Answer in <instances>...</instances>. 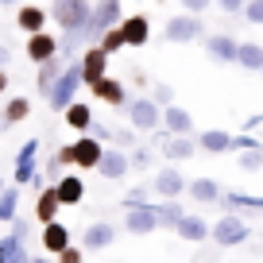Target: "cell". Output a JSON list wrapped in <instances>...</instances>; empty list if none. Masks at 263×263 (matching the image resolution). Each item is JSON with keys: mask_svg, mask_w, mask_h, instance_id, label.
<instances>
[{"mask_svg": "<svg viewBox=\"0 0 263 263\" xmlns=\"http://www.w3.org/2000/svg\"><path fill=\"white\" fill-rule=\"evenodd\" d=\"M82 82H85L82 78V62H70L62 70V78L54 82V89L47 93V105L54 108V112H70V108L78 105L74 97H78V89H82Z\"/></svg>", "mask_w": 263, "mask_h": 263, "instance_id": "cell-2", "label": "cell"}, {"mask_svg": "<svg viewBox=\"0 0 263 263\" xmlns=\"http://www.w3.org/2000/svg\"><path fill=\"white\" fill-rule=\"evenodd\" d=\"M221 12H224V16H236V12H244V4H240V0H224Z\"/></svg>", "mask_w": 263, "mask_h": 263, "instance_id": "cell-41", "label": "cell"}, {"mask_svg": "<svg viewBox=\"0 0 263 263\" xmlns=\"http://www.w3.org/2000/svg\"><path fill=\"white\" fill-rule=\"evenodd\" d=\"M35 263H50V259H47V255H39V259H35Z\"/></svg>", "mask_w": 263, "mask_h": 263, "instance_id": "cell-47", "label": "cell"}, {"mask_svg": "<svg viewBox=\"0 0 263 263\" xmlns=\"http://www.w3.org/2000/svg\"><path fill=\"white\" fill-rule=\"evenodd\" d=\"M78 62H82V78H85V85H89V89L108 78V54H105L101 47H85Z\"/></svg>", "mask_w": 263, "mask_h": 263, "instance_id": "cell-5", "label": "cell"}, {"mask_svg": "<svg viewBox=\"0 0 263 263\" xmlns=\"http://www.w3.org/2000/svg\"><path fill=\"white\" fill-rule=\"evenodd\" d=\"M244 70H259L263 74V47L259 43H240V58H236Z\"/></svg>", "mask_w": 263, "mask_h": 263, "instance_id": "cell-29", "label": "cell"}, {"mask_svg": "<svg viewBox=\"0 0 263 263\" xmlns=\"http://www.w3.org/2000/svg\"><path fill=\"white\" fill-rule=\"evenodd\" d=\"M151 190H155L159 197H166V201H178L182 190H190V182L182 178L178 166H163V171L155 174V182H151Z\"/></svg>", "mask_w": 263, "mask_h": 263, "instance_id": "cell-8", "label": "cell"}, {"mask_svg": "<svg viewBox=\"0 0 263 263\" xmlns=\"http://www.w3.org/2000/svg\"><path fill=\"white\" fill-rule=\"evenodd\" d=\"M151 101L166 112V108H174V89L171 85H155V89H151Z\"/></svg>", "mask_w": 263, "mask_h": 263, "instance_id": "cell-35", "label": "cell"}, {"mask_svg": "<svg viewBox=\"0 0 263 263\" xmlns=\"http://www.w3.org/2000/svg\"><path fill=\"white\" fill-rule=\"evenodd\" d=\"M58 209H62V201H58V190H54V186H47V190L39 194V201H35V217L43 221V229L58 221Z\"/></svg>", "mask_w": 263, "mask_h": 263, "instance_id": "cell-20", "label": "cell"}, {"mask_svg": "<svg viewBox=\"0 0 263 263\" xmlns=\"http://www.w3.org/2000/svg\"><path fill=\"white\" fill-rule=\"evenodd\" d=\"M58 50H62V43H58L50 31L31 35V39H27V58H31L35 66H47V62H54V58H58Z\"/></svg>", "mask_w": 263, "mask_h": 263, "instance_id": "cell-9", "label": "cell"}, {"mask_svg": "<svg viewBox=\"0 0 263 263\" xmlns=\"http://www.w3.org/2000/svg\"><path fill=\"white\" fill-rule=\"evenodd\" d=\"M248 240V224L240 221L236 213H224L221 221L213 224V244L217 248H236V244H244Z\"/></svg>", "mask_w": 263, "mask_h": 263, "instance_id": "cell-4", "label": "cell"}, {"mask_svg": "<svg viewBox=\"0 0 263 263\" xmlns=\"http://www.w3.org/2000/svg\"><path fill=\"white\" fill-rule=\"evenodd\" d=\"M174 232H178V236L186 240V244H205V240L213 236V229H209V224L201 221L197 213H186V217H182V224H178Z\"/></svg>", "mask_w": 263, "mask_h": 263, "instance_id": "cell-17", "label": "cell"}, {"mask_svg": "<svg viewBox=\"0 0 263 263\" xmlns=\"http://www.w3.org/2000/svg\"><path fill=\"white\" fill-rule=\"evenodd\" d=\"M221 201H224L229 209H263V197H255V194H240V190L224 194Z\"/></svg>", "mask_w": 263, "mask_h": 263, "instance_id": "cell-32", "label": "cell"}, {"mask_svg": "<svg viewBox=\"0 0 263 263\" xmlns=\"http://www.w3.org/2000/svg\"><path fill=\"white\" fill-rule=\"evenodd\" d=\"M66 124H70L74 132H82V136H89L93 124H97V116H93V108H89V105H82V101H78V105L66 112Z\"/></svg>", "mask_w": 263, "mask_h": 263, "instance_id": "cell-25", "label": "cell"}, {"mask_svg": "<svg viewBox=\"0 0 263 263\" xmlns=\"http://www.w3.org/2000/svg\"><path fill=\"white\" fill-rule=\"evenodd\" d=\"M66 248H70V229H66L62 221L47 224V229H43V252L47 255H62Z\"/></svg>", "mask_w": 263, "mask_h": 263, "instance_id": "cell-18", "label": "cell"}, {"mask_svg": "<svg viewBox=\"0 0 263 263\" xmlns=\"http://www.w3.org/2000/svg\"><path fill=\"white\" fill-rule=\"evenodd\" d=\"M54 20H58V27L66 31V39H62V50L70 47V43L78 39V35H85V27H89V16H93V4H85V0H62V4H54Z\"/></svg>", "mask_w": 263, "mask_h": 263, "instance_id": "cell-1", "label": "cell"}, {"mask_svg": "<svg viewBox=\"0 0 263 263\" xmlns=\"http://www.w3.org/2000/svg\"><path fill=\"white\" fill-rule=\"evenodd\" d=\"M24 232H27V224H24V221L12 224V236L0 240V263H12V259H16V252L24 248V244H20V240H24Z\"/></svg>", "mask_w": 263, "mask_h": 263, "instance_id": "cell-28", "label": "cell"}, {"mask_svg": "<svg viewBox=\"0 0 263 263\" xmlns=\"http://www.w3.org/2000/svg\"><path fill=\"white\" fill-rule=\"evenodd\" d=\"M12 263H35V259H31V255L24 252V248H20V252H16V259H12Z\"/></svg>", "mask_w": 263, "mask_h": 263, "instance_id": "cell-44", "label": "cell"}, {"mask_svg": "<svg viewBox=\"0 0 263 263\" xmlns=\"http://www.w3.org/2000/svg\"><path fill=\"white\" fill-rule=\"evenodd\" d=\"M163 39H166V43H194V39H201V20H194V16H174L171 24H166Z\"/></svg>", "mask_w": 263, "mask_h": 263, "instance_id": "cell-11", "label": "cell"}, {"mask_svg": "<svg viewBox=\"0 0 263 263\" xmlns=\"http://www.w3.org/2000/svg\"><path fill=\"white\" fill-rule=\"evenodd\" d=\"M190 197H197V201H201V205H209V201H221V186H217L213 178H194L190 182Z\"/></svg>", "mask_w": 263, "mask_h": 263, "instance_id": "cell-27", "label": "cell"}, {"mask_svg": "<svg viewBox=\"0 0 263 263\" xmlns=\"http://www.w3.org/2000/svg\"><path fill=\"white\" fill-rule=\"evenodd\" d=\"M62 70H66V66L58 62V58H54V62H47V66H39V89H43V97L54 89V82L62 78Z\"/></svg>", "mask_w": 263, "mask_h": 263, "instance_id": "cell-31", "label": "cell"}, {"mask_svg": "<svg viewBox=\"0 0 263 263\" xmlns=\"http://www.w3.org/2000/svg\"><path fill=\"white\" fill-rule=\"evenodd\" d=\"M128 166H132V159L124 155V151H105V159H101V166H97V171L105 174L108 182H120L124 174H128Z\"/></svg>", "mask_w": 263, "mask_h": 263, "instance_id": "cell-22", "label": "cell"}, {"mask_svg": "<svg viewBox=\"0 0 263 263\" xmlns=\"http://www.w3.org/2000/svg\"><path fill=\"white\" fill-rule=\"evenodd\" d=\"M74 147V166H82V171H97L101 159H105V147H101V140H93V136H82L78 143H70Z\"/></svg>", "mask_w": 263, "mask_h": 263, "instance_id": "cell-10", "label": "cell"}, {"mask_svg": "<svg viewBox=\"0 0 263 263\" xmlns=\"http://www.w3.org/2000/svg\"><path fill=\"white\" fill-rule=\"evenodd\" d=\"M240 166H244V171H259L263 166V147L259 151H244V155H240Z\"/></svg>", "mask_w": 263, "mask_h": 263, "instance_id": "cell-37", "label": "cell"}, {"mask_svg": "<svg viewBox=\"0 0 263 263\" xmlns=\"http://www.w3.org/2000/svg\"><path fill=\"white\" fill-rule=\"evenodd\" d=\"M197 151V140H190V136H171V140L163 143V155L171 159V163H178V159H190Z\"/></svg>", "mask_w": 263, "mask_h": 263, "instance_id": "cell-26", "label": "cell"}, {"mask_svg": "<svg viewBox=\"0 0 263 263\" xmlns=\"http://www.w3.org/2000/svg\"><path fill=\"white\" fill-rule=\"evenodd\" d=\"M97 47L105 50L108 58H112L116 50H124V47H128V39H124V27H112V31H105V35H101V43H97Z\"/></svg>", "mask_w": 263, "mask_h": 263, "instance_id": "cell-33", "label": "cell"}, {"mask_svg": "<svg viewBox=\"0 0 263 263\" xmlns=\"http://www.w3.org/2000/svg\"><path fill=\"white\" fill-rule=\"evenodd\" d=\"M31 116V101L27 97H12L8 105H4V116H0V128H16L20 120H27Z\"/></svg>", "mask_w": 263, "mask_h": 263, "instance_id": "cell-24", "label": "cell"}, {"mask_svg": "<svg viewBox=\"0 0 263 263\" xmlns=\"http://www.w3.org/2000/svg\"><path fill=\"white\" fill-rule=\"evenodd\" d=\"M35 155H39V140H27L24 147H20V155H16V182L20 186L35 182Z\"/></svg>", "mask_w": 263, "mask_h": 263, "instance_id": "cell-16", "label": "cell"}, {"mask_svg": "<svg viewBox=\"0 0 263 263\" xmlns=\"http://www.w3.org/2000/svg\"><path fill=\"white\" fill-rule=\"evenodd\" d=\"M16 209H20V190L8 186V194L0 197V221H16Z\"/></svg>", "mask_w": 263, "mask_h": 263, "instance_id": "cell-34", "label": "cell"}, {"mask_svg": "<svg viewBox=\"0 0 263 263\" xmlns=\"http://www.w3.org/2000/svg\"><path fill=\"white\" fill-rule=\"evenodd\" d=\"M124 229L132 232V236H147V232H155L159 229V213H155V205H132L128 213H124Z\"/></svg>", "mask_w": 263, "mask_h": 263, "instance_id": "cell-7", "label": "cell"}, {"mask_svg": "<svg viewBox=\"0 0 263 263\" xmlns=\"http://www.w3.org/2000/svg\"><path fill=\"white\" fill-rule=\"evenodd\" d=\"M58 263H85V252H82V248H74V244H70L62 255H58Z\"/></svg>", "mask_w": 263, "mask_h": 263, "instance_id": "cell-39", "label": "cell"}, {"mask_svg": "<svg viewBox=\"0 0 263 263\" xmlns=\"http://www.w3.org/2000/svg\"><path fill=\"white\" fill-rule=\"evenodd\" d=\"M58 190V201L62 205H82V197H85V182L78 178V174H62V178L54 182Z\"/></svg>", "mask_w": 263, "mask_h": 263, "instance_id": "cell-19", "label": "cell"}, {"mask_svg": "<svg viewBox=\"0 0 263 263\" xmlns=\"http://www.w3.org/2000/svg\"><path fill=\"white\" fill-rule=\"evenodd\" d=\"M8 58H12V50L4 47V43H0V70H4V66H8Z\"/></svg>", "mask_w": 263, "mask_h": 263, "instance_id": "cell-43", "label": "cell"}, {"mask_svg": "<svg viewBox=\"0 0 263 263\" xmlns=\"http://www.w3.org/2000/svg\"><path fill=\"white\" fill-rule=\"evenodd\" d=\"M244 20L263 24V0H248V4H244Z\"/></svg>", "mask_w": 263, "mask_h": 263, "instance_id": "cell-38", "label": "cell"}, {"mask_svg": "<svg viewBox=\"0 0 263 263\" xmlns=\"http://www.w3.org/2000/svg\"><path fill=\"white\" fill-rule=\"evenodd\" d=\"M128 124H132V132H155L159 124H163V108H159L151 97L132 101L128 105Z\"/></svg>", "mask_w": 263, "mask_h": 263, "instance_id": "cell-3", "label": "cell"}, {"mask_svg": "<svg viewBox=\"0 0 263 263\" xmlns=\"http://www.w3.org/2000/svg\"><path fill=\"white\" fill-rule=\"evenodd\" d=\"M112 140H116V143H124V147H128V143H132V132H112Z\"/></svg>", "mask_w": 263, "mask_h": 263, "instance_id": "cell-42", "label": "cell"}, {"mask_svg": "<svg viewBox=\"0 0 263 263\" xmlns=\"http://www.w3.org/2000/svg\"><path fill=\"white\" fill-rule=\"evenodd\" d=\"M155 213H159V229H178L182 217H186L178 201H163V205H155Z\"/></svg>", "mask_w": 263, "mask_h": 263, "instance_id": "cell-30", "label": "cell"}, {"mask_svg": "<svg viewBox=\"0 0 263 263\" xmlns=\"http://www.w3.org/2000/svg\"><path fill=\"white\" fill-rule=\"evenodd\" d=\"M205 54L213 58V62H236L240 58V43L232 39V35H209L205 39Z\"/></svg>", "mask_w": 263, "mask_h": 263, "instance_id": "cell-13", "label": "cell"}, {"mask_svg": "<svg viewBox=\"0 0 263 263\" xmlns=\"http://www.w3.org/2000/svg\"><path fill=\"white\" fill-rule=\"evenodd\" d=\"M4 194H8V186H4V178H0V197H4Z\"/></svg>", "mask_w": 263, "mask_h": 263, "instance_id": "cell-46", "label": "cell"}, {"mask_svg": "<svg viewBox=\"0 0 263 263\" xmlns=\"http://www.w3.org/2000/svg\"><path fill=\"white\" fill-rule=\"evenodd\" d=\"M120 27H124V39H128V47H147V39H151L147 16H128Z\"/></svg>", "mask_w": 263, "mask_h": 263, "instance_id": "cell-21", "label": "cell"}, {"mask_svg": "<svg viewBox=\"0 0 263 263\" xmlns=\"http://www.w3.org/2000/svg\"><path fill=\"white\" fill-rule=\"evenodd\" d=\"M0 93H8V74L0 70Z\"/></svg>", "mask_w": 263, "mask_h": 263, "instance_id": "cell-45", "label": "cell"}, {"mask_svg": "<svg viewBox=\"0 0 263 263\" xmlns=\"http://www.w3.org/2000/svg\"><path fill=\"white\" fill-rule=\"evenodd\" d=\"M58 166H74V147H58L54 159H50V171L58 174Z\"/></svg>", "mask_w": 263, "mask_h": 263, "instance_id": "cell-36", "label": "cell"}, {"mask_svg": "<svg viewBox=\"0 0 263 263\" xmlns=\"http://www.w3.org/2000/svg\"><path fill=\"white\" fill-rule=\"evenodd\" d=\"M120 4L116 0H105V4H93V16H89V27H85V35H105L112 31V27H120Z\"/></svg>", "mask_w": 263, "mask_h": 263, "instance_id": "cell-6", "label": "cell"}, {"mask_svg": "<svg viewBox=\"0 0 263 263\" xmlns=\"http://www.w3.org/2000/svg\"><path fill=\"white\" fill-rule=\"evenodd\" d=\"M201 12H205V0H190V4H186V16H201Z\"/></svg>", "mask_w": 263, "mask_h": 263, "instance_id": "cell-40", "label": "cell"}, {"mask_svg": "<svg viewBox=\"0 0 263 263\" xmlns=\"http://www.w3.org/2000/svg\"><path fill=\"white\" fill-rule=\"evenodd\" d=\"M163 124H166V132H171V136H190V132H194V116H190L182 105L166 108V112H163Z\"/></svg>", "mask_w": 263, "mask_h": 263, "instance_id": "cell-23", "label": "cell"}, {"mask_svg": "<svg viewBox=\"0 0 263 263\" xmlns=\"http://www.w3.org/2000/svg\"><path fill=\"white\" fill-rule=\"evenodd\" d=\"M112 240H116V224H108V221H93V224H85L82 244L89 248V252H101V248H108Z\"/></svg>", "mask_w": 263, "mask_h": 263, "instance_id": "cell-15", "label": "cell"}, {"mask_svg": "<svg viewBox=\"0 0 263 263\" xmlns=\"http://www.w3.org/2000/svg\"><path fill=\"white\" fill-rule=\"evenodd\" d=\"M16 27L31 39V35H43L47 31V8L43 4H24V8L16 12Z\"/></svg>", "mask_w": 263, "mask_h": 263, "instance_id": "cell-12", "label": "cell"}, {"mask_svg": "<svg viewBox=\"0 0 263 263\" xmlns=\"http://www.w3.org/2000/svg\"><path fill=\"white\" fill-rule=\"evenodd\" d=\"M93 97H97V101H105V105H112V108H128L132 105V101H128V93H124V82H116V78H105V82H97V85H93Z\"/></svg>", "mask_w": 263, "mask_h": 263, "instance_id": "cell-14", "label": "cell"}]
</instances>
